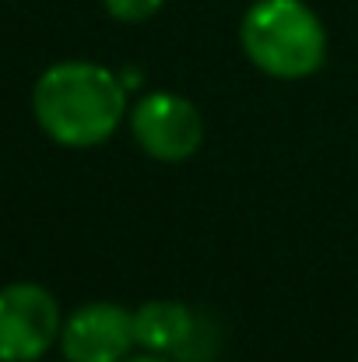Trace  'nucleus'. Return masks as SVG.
Here are the masks:
<instances>
[{"label":"nucleus","mask_w":358,"mask_h":362,"mask_svg":"<svg viewBox=\"0 0 358 362\" xmlns=\"http://www.w3.org/2000/svg\"><path fill=\"white\" fill-rule=\"evenodd\" d=\"M32 113L42 134L64 148H95L126 117V85L102 64L64 60L39 74Z\"/></svg>","instance_id":"f257e3e1"},{"label":"nucleus","mask_w":358,"mask_h":362,"mask_svg":"<svg viewBox=\"0 0 358 362\" xmlns=\"http://www.w3.org/2000/svg\"><path fill=\"white\" fill-rule=\"evenodd\" d=\"M246 60L278 81H302L327 64V28L306 0H256L242 14Z\"/></svg>","instance_id":"f03ea898"},{"label":"nucleus","mask_w":358,"mask_h":362,"mask_svg":"<svg viewBox=\"0 0 358 362\" xmlns=\"http://www.w3.org/2000/svg\"><path fill=\"white\" fill-rule=\"evenodd\" d=\"M130 134L137 148L165 165H179L193 158L204 144V117L201 110L176 92H151L133 103Z\"/></svg>","instance_id":"7ed1b4c3"},{"label":"nucleus","mask_w":358,"mask_h":362,"mask_svg":"<svg viewBox=\"0 0 358 362\" xmlns=\"http://www.w3.org/2000/svg\"><path fill=\"white\" fill-rule=\"evenodd\" d=\"M60 331L64 320L49 288L35 281L0 288V362H39Z\"/></svg>","instance_id":"20e7f679"},{"label":"nucleus","mask_w":358,"mask_h":362,"mask_svg":"<svg viewBox=\"0 0 358 362\" xmlns=\"http://www.w3.org/2000/svg\"><path fill=\"white\" fill-rule=\"evenodd\" d=\"M133 345V313L117 303H88L60 331L67 362H123Z\"/></svg>","instance_id":"39448f33"},{"label":"nucleus","mask_w":358,"mask_h":362,"mask_svg":"<svg viewBox=\"0 0 358 362\" xmlns=\"http://www.w3.org/2000/svg\"><path fill=\"white\" fill-rule=\"evenodd\" d=\"M193 338V313L176 299H148L133 310V341L144 352H179Z\"/></svg>","instance_id":"423d86ee"},{"label":"nucleus","mask_w":358,"mask_h":362,"mask_svg":"<svg viewBox=\"0 0 358 362\" xmlns=\"http://www.w3.org/2000/svg\"><path fill=\"white\" fill-rule=\"evenodd\" d=\"M165 0H102V7L109 11V18L126 21V25H141L148 18H155L162 11Z\"/></svg>","instance_id":"0eeeda50"},{"label":"nucleus","mask_w":358,"mask_h":362,"mask_svg":"<svg viewBox=\"0 0 358 362\" xmlns=\"http://www.w3.org/2000/svg\"><path fill=\"white\" fill-rule=\"evenodd\" d=\"M123 362H169L165 356H158V352H148V356H126Z\"/></svg>","instance_id":"6e6552de"}]
</instances>
